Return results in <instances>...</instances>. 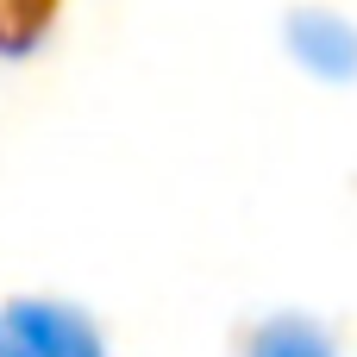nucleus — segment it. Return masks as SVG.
I'll list each match as a JSON object with an SVG mask.
<instances>
[{
	"label": "nucleus",
	"instance_id": "2",
	"mask_svg": "<svg viewBox=\"0 0 357 357\" xmlns=\"http://www.w3.org/2000/svg\"><path fill=\"white\" fill-rule=\"evenodd\" d=\"M289 50H295V63H307L326 82H351L357 75V25L326 13V6L289 13Z\"/></svg>",
	"mask_w": 357,
	"mask_h": 357
},
{
	"label": "nucleus",
	"instance_id": "1",
	"mask_svg": "<svg viewBox=\"0 0 357 357\" xmlns=\"http://www.w3.org/2000/svg\"><path fill=\"white\" fill-rule=\"evenodd\" d=\"M0 357H107V339L82 307L56 295H25L0 314Z\"/></svg>",
	"mask_w": 357,
	"mask_h": 357
},
{
	"label": "nucleus",
	"instance_id": "3",
	"mask_svg": "<svg viewBox=\"0 0 357 357\" xmlns=\"http://www.w3.org/2000/svg\"><path fill=\"white\" fill-rule=\"evenodd\" d=\"M245 357H339V345H333V333H326L320 320H307V314H276V320H264V326L251 333Z\"/></svg>",
	"mask_w": 357,
	"mask_h": 357
}]
</instances>
